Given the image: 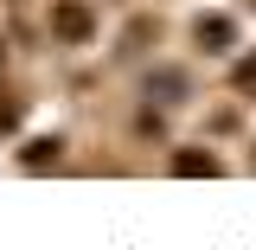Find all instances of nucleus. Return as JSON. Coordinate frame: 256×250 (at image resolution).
I'll return each mask as SVG.
<instances>
[{
    "label": "nucleus",
    "mask_w": 256,
    "mask_h": 250,
    "mask_svg": "<svg viewBox=\"0 0 256 250\" xmlns=\"http://www.w3.org/2000/svg\"><path fill=\"white\" fill-rule=\"evenodd\" d=\"M52 39L58 45H90L96 39V13L84 0H52Z\"/></svg>",
    "instance_id": "f257e3e1"
},
{
    "label": "nucleus",
    "mask_w": 256,
    "mask_h": 250,
    "mask_svg": "<svg viewBox=\"0 0 256 250\" xmlns=\"http://www.w3.org/2000/svg\"><path fill=\"white\" fill-rule=\"evenodd\" d=\"M192 39H198V45H205V52H212V58H224V52H230V45H237V26H230V20H224V13H205V20H198V26H192Z\"/></svg>",
    "instance_id": "f03ea898"
},
{
    "label": "nucleus",
    "mask_w": 256,
    "mask_h": 250,
    "mask_svg": "<svg viewBox=\"0 0 256 250\" xmlns=\"http://www.w3.org/2000/svg\"><path fill=\"white\" fill-rule=\"evenodd\" d=\"M173 173H180V180H198V173L212 180V173H218V154H212V148H180V154H173Z\"/></svg>",
    "instance_id": "7ed1b4c3"
},
{
    "label": "nucleus",
    "mask_w": 256,
    "mask_h": 250,
    "mask_svg": "<svg viewBox=\"0 0 256 250\" xmlns=\"http://www.w3.org/2000/svg\"><path fill=\"white\" fill-rule=\"evenodd\" d=\"M58 154H64V141H58V135H38V141H26L20 167H32V173H38V167H58Z\"/></svg>",
    "instance_id": "20e7f679"
},
{
    "label": "nucleus",
    "mask_w": 256,
    "mask_h": 250,
    "mask_svg": "<svg viewBox=\"0 0 256 250\" xmlns=\"http://www.w3.org/2000/svg\"><path fill=\"white\" fill-rule=\"evenodd\" d=\"M148 90H160V103H180V96H186V71H154Z\"/></svg>",
    "instance_id": "39448f33"
},
{
    "label": "nucleus",
    "mask_w": 256,
    "mask_h": 250,
    "mask_svg": "<svg viewBox=\"0 0 256 250\" xmlns=\"http://www.w3.org/2000/svg\"><path fill=\"white\" fill-rule=\"evenodd\" d=\"M20 116H26V103L0 90V135H13V128H20Z\"/></svg>",
    "instance_id": "423d86ee"
},
{
    "label": "nucleus",
    "mask_w": 256,
    "mask_h": 250,
    "mask_svg": "<svg viewBox=\"0 0 256 250\" xmlns=\"http://www.w3.org/2000/svg\"><path fill=\"white\" fill-rule=\"evenodd\" d=\"M237 90H256V58H244V64H237Z\"/></svg>",
    "instance_id": "0eeeda50"
}]
</instances>
